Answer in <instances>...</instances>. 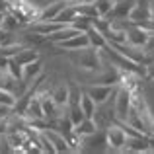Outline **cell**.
Masks as SVG:
<instances>
[{"label":"cell","instance_id":"cell-9","mask_svg":"<svg viewBox=\"0 0 154 154\" xmlns=\"http://www.w3.org/2000/svg\"><path fill=\"white\" fill-rule=\"evenodd\" d=\"M41 74H43V60H41V57L22 66V80H26L27 84H31L37 76H41Z\"/></svg>","mask_w":154,"mask_h":154},{"label":"cell","instance_id":"cell-3","mask_svg":"<svg viewBox=\"0 0 154 154\" xmlns=\"http://www.w3.org/2000/svg\"><path fill=\"white\" fill-rule=\"evenodd\" d=\"M105 131V144H107V150L111 152H121L125 146V140H127V135H125L123 127L119 123H111L103 129Z\"/></svg>","mask_w":154,"mask_h":154},{"label":"cell","instance_id":"cell-26","mask_svg":"<svg viewBox=\"0 0 154 154\" xmlns=\"http://www.w3.org/2000/svg\"><path fill=\"white\" fill-rule=\"evenodd\" d=\"M8 8H10V0H0V14L8 12Z\"/></svg>","mask_w":154,"mask_h":154},{"label":"cell","instance_id":"cell-23","mask_svg":"<svg viewBox=\"0 0 154 154\" xmlns=\"http://www.w3.org/2000/svg\"><path fill=\"white\" fill-rule=\"evenodd\" d=\"M0 103L6 105V107H12L16 103V96L10 90H6V88H0Z\"/></svg>","mask_w":154,"mask_h":154},{"label":"cell","instance_id":"cell-16","mask_svg":"<svg viewBox=\"0 0 154 154\" xmlns=\"http://www.w3.org/2000/svg\"><path fill=\"white\" fill-rule=\"evenodd\" d=\"M78 105H80V109H82V113L86 117H94V113H96V102L90 98V96L84 92V88H82V94H80V102H78Z\"/></svg>","mask_w":154,"mask_h":154},{"label":"cell","instance_id":"cell-29","mask_svg":"<svg viewBox=\"0 0 154 154\" xmlns=\"http://www.w3.org/2000/svg\"><path fill=\"white\" fill-rule=\"evenodd\" d=\"M0 22H2V14H0Z\"/></svg>","mask_w":154,"mask_h":154},{"label":"cell","instance_id":"cell-25","mask_svg":"<svg viewBox=\"0 0 154 154\" xmlns=\"http://www.w3.org/2000/svg\"><path fill=\"white\" fill-rule=\"evenodd\" d=\"M144 78L154 80V59L150 60V63H146V64H144Z\"/></svg>","mask_w":154,"mask_h":154},{"label":"cell","instance_id":"cell-27","mask_svg":"<svg viewBox=\"0 0 154 154\" xmlns=\"http://www.w3.org/2000/svg\"><path fill=\"white\" fill-rule=\"evenodd\" d=\"M10 113H12V107H6V105L0 103V117H6V115H10Z\"/></svg>","mask_w":154,"mask_h":154},{"label":"cell","instance_id":"cell-7","mask_svg":"<svg viewBox=\"0 0 154 154\" xmlns=\"http://www.w3.org/2000/svg\"><path fill=\"white\" fill-rule=\"evenodd\" d=\"M57 47L63 51H80V49H86V47H90V43H88V35L86 33H76L72 35V37L64 39V41L57 43Z\"/></svg>","mask_w":154,"mask_h":154},{"label":"cell","instance_id":"cell-14","mask_svg":"<svg viewBox=\"0 0 154 154\" xmlns=\"http://www.w3.org/2000/svg\"><path fill=\"white\" fill-rule=\"evenodd\" d=\"M86 35H88V43H90V47H94V49H98V51H102V49L107 47V39H105V35L100 33L98 29L90 27V29L86 31Z\"/></svg>","mask_w":154,"mask_h":154},{"label":"cell","instance_id":"cell-19","mask_svg":"<svg viewBox=\"0 0 154 154\" xmlns=\"http://www.w3.org/2000/svg\"><path fill=\"white\" fill-rule=\"evenodd\" d=\"M68 26H70V27H74L76 31H82V33H86V31L92 27V20H90V18H86V16L76 14V18L72 20V22L68 23Z\"/></svg>","mask_w":154,"mask_h":154},{"label":"cell","instance_id":"cell-17","mask_svg":"<svg viewBox=\"0 0 154 154\" xmlns=\"http://www.w3.org/2000/svg\"><path fill=\"white\" fill-rule=\"evenodd\" d=\"M49 94H51V100L59 105V107H64V105H66V98H68L66 84H59V86H55Z\"/></svg>","mask_w":154,"mask_h":154},{"label":"cell","instance_id":"cell-22","mask_svg":"<svg viewBox=\"0 0 154 154\" xmlns=\"http://www.w3.org/2000/svg\"><path fill=\"white\" fill-rule=\"evenodd\" d=\"M66 107H68L66 117L70 119V123H72V125H78L80 121L86 117V115L82 113V109H80V105H78V103H76V105H66Z\"/></svg>","mask_w":154,"mask_h":154},{"label":"cell","instance_id":"cell-18","mask_svg":"<svg viewBox=\"0 0 154 154\" xmlns=\"http://www.w3.org/2000/svg\"><path fill=\"white\" fill-rule=\"evenodd\" d=\"M76 6V12L80 16H86V18L94 20V18H100L98 16V10H96V4L94 2H84V4H74Z\"/></svg>","mask_w":154,"mask_h":154},{"label":"cell","instance_id":"cell-21","mask_svg":"<svg viewBox=\"0 0 154 154\" xmlns=\"http://www.w3.org/2000/svg\"><path fill=\"white\" fill-rule=\"evenodd\" d=\"M113 2L115 0H96V10H98V16L100 18H107L113 10Z\"/></svg>","mask_w":154,"mask_h":154},{"label":"cell","instance_id":"cell-5","mask_svg":"<svg viewBox=\"0 0 154 154\" xmlns=\"http://www.w3.org/2000/svg\"><path fill=\"white\" fill-rule=\"evenodd\" d=\"M154 150V137L150 135H139V137H127L125 146L121 152H150Z\"/></svg>","mask_w":154,"mask_h":154},{"label":"cell","instance_id":"cell-4","mask_svg":"<svg viewBox=\"0 0 154 154\" xmlns=\"http://www.w3.org/2000/svg\"><path fill=\"white\" fill-rule=\"evenodd\" d=\"M82 88H84V92L96 102V105L107 103L109 100L113 98L115 90H117V86H109V84H84Z\"/></svg>","mask_w":154,"mask_h":154},{"label":"cell","instance_id":"cell-2","mask_svg":"<svg viewBox=\"0 0 154 154\" xmlns=\"http://www.w3.org/2000/svg\"><path fill=\"white\" fill-rule=\"evenodd\" d=\"M133 105V96L127 88L119 86L117 84V90L113 94V115H115V121L117 123H123L129 115V109Z\"/></svg>","mask_w":154,"mask_h":154},{"label":"cell","instance_id":"cell-8","mask_svg":"<svg viewBox=\"0 0 154 154\" xmlns=\"http://www.w3.org/2000/svg\"><path fill=\"white\" fill-rule=\"evenodd\" d=\"M129 20L133 23H140L144 20H150V0H137L133 10L129 12Z\"/></svg>","mask_w":154,"mask_h":154},{"label":"cell","instance_id":"cell-1","mask_svg":"<svg viewBox=\"0 0 154 154\" xmlns=\"http://www.w3.org/2000/svg\"><path fill=\"white\" fill-rule=\"evenodd\" d=\"M70 60L74 66L90 70V72H98L105 64L102 51L94 49V47H86V49H80V51H70Z\"/></svg>","mask_w":154,"mask_h":154},{"label":"cell","instance_id":"cell-6","mask_svg":"<svg viewBox=\"0 0 154 154\" xmlns=\"http://www.w3.org/2000/svg\"><path fill=\"white\" fill-rule=\"evenodd\" d=\"M39 131H43V133H45V137L51 140L53 148H55V154L72 152V150H70V146H68V143H66V139H64V137L60 135L57 129H53V127H45V129H39Z\"/></svg>","mask_w":154,"mask_h":154},{"label":"cell","instance_id":"cell-20","mask_svg":"<svg viewBox=\"0 0 154 154\" xmlns=\"http://www.w3.org/2000/svg\"><path fill=\"white\" fill-rule=\"evenodd\" d=\"M66 90H68V98H66V105H76L80 102V94H82V88L78 84L70 82L66 84Z\"/></svg>","mask_w":154,"mask_h":154},{"label":"cell","instance_id":"cell-15","mask_svg":"<svg viewBox=\"0 0 154 154\" xmlns=\"http://www.w3.org/2000/svg\"><path fill=\"white\" fill-rule=\"evenodd\" d=\"M76 14H78V12H76V6H74V4H70V2H68L66 6L63 8V10H60L59 14H57L55 22H59V23H64V26H68V23H70L72 20L76 18Z\"/></svg>","mask_w":154,"mask_h":154},{"label":"cell","instance_id":"cell-11","mask_svg":"<svg viewBox=\"0 0 154 154\" xmlns=\"http://www.w3.org/2000/svg\"><path fill=\"white\" fill-rule=\"evenodd\" d=\"M39 51L35 49V47H23L20 53H16L12 59L16 60V63L20 64V66H23V64H27V63H31V60H35V59H39Z\"/></svg>","mask_w":154,"mask_h":154},{"label":"cell","instance_id":"cell-10","mask_svg":"<svg viewBox=\"0 0 154 154\" xmlns=\"http://www.w3.org/2000/svg\"><path fill=\"white\" fill-rule=\"evenodd\" d=\"M6 140L12 146V152H23V144L27 140V133L26 131H8L6 133Z\"/></svg>","mask_w":154,"mask_h":154},{"label":"cell","instance_id":"cell-13","mask_svg":"<svg viewBox=\"0 0 154 154\" xmlns=\"http://www.w3.org/2000/svg\"><path fill=\"white\" fill-rule=\"evenodd\" d=\"M0 27H2L4 31H8V33H16V31L22 27V23H20V20L16 18L14 14H12L10 10L4 12L2 14V22H0Z\"/></svg>","mask_w":154,"mask_h":154},{"label":"cell","instance_id":"cell-12","mask_svg":"<svg viewBox=\"0 0 154 154\" xmlns=\"http://www.w3.org/2000/svg\"><path fill=\"white\" fill-rule=\"evenodd\" d=\"M94 131H98V125H96V121L92 119V117H84L78 125H74V133L80 137V139H82V137L92 135Z\"/></svg>","mask_w":154,"mask_h":154},{"label":"cell","instance_id":"cell-24","mask_svg":"<svg viewBox=\"0 0 154 154\" xmlns=\"http://www.w3.org/2000/svg\"><path fill=\"white\" fill-rule=\"evenodd\" d=\"M6 70H8V74H10L12 78H16V80H22V66H20V64L16 63L14 59H10V60H8V66H6Z\"/></svg>","mask_w":154,"mask_h":154},{"label":"cell","instance_id":"cell-28","mask_svg":"<svg viewBox=\"0 0 154 154\" xmlns=\"http://www.w3.org/2000/svg\"><path fill=\"white\" fill-rule=\"evenodd\" d=\"M8 60H10V59H6V57H2V55H0V72H4V70H6Z\"/></svg>","mask_w":154,"mask_h":154}]
</instances>
